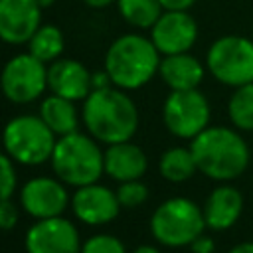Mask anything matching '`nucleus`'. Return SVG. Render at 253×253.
Listing matches in <instances>:
<instances>
[{
    "label": "nucleus",
    "instance_id": "f257e3e1",
    "mask_svg": "<svg viewBox=\"0 0 253 253\" xmlns=\"http://www.w3.org/2000/svg\"><path fill=\"white\" fill-rule=\"evenodd\" d=\"M81 119L87 132L107 144L130 140L138 128V109L125 89H93L83 99Z\"/></svg>",
    "mask_w": 253,
    "mask_h": 253
},
{
    "label": "nucleus",
    "instance_id": "f03ea898",
    "mask_svg": "<svg viewBox=\"0 0 253 253\" xmlns=\"http://www.w3.org/2000/svg\"><path fill=\"white\" fill-rule=\"evenodd\" d=\"M190 150L196 158L198 172L215 182L239 178L251 160L249 146L241 130L229 126H208L192 138Z\"/></svg>",
    "mask_w": 253,
    "mask_h": 253
},
{
    "label": "nucleus",
    "instance_id": "7ed1b4c3",
    "mask_svg": "<svg viewBox=\"0 0 253 253\" xmlns=\"http://www.w3.org/2000/svg\"><path fill=\"white\" fill-rule=\"evenodd\" d=\"M160 51L150 38L142 34L119 36L105 53V71L115 87L134 91L144 87L160 67Z\"/></svg>",
    "mask_w": 253,
    "mask_h": 253
},
{
    "label": "nucleus",
    "instance_id": "20e7f679",
    "mask_svg": "<svg viewBox=\"0 0 253 253\" xmlns=\"http://www.w3.org/2000/svg\"><path fill=\"white\" fill-rule=\"evenodd\" d=\"M49 162L53 174L73 188L95 184L105 172V152L91 134L79 130L57 138Z\"/></svg>",
    "mask_w": 253,
    "mask_h": 253
},
{
    "label": "nucleus",
    "instance_id": "39448f33",
    "mask_svg": "<svg viewBox=\"0 0 253 253\" xmlns=\"http://www.w3.org/2000/svg\"><path fill=\"white\" fill-rule=\"evenodd\" d=\"M206 229L202 208L184 196L164 200L150 217V233L164 247H186Z\"/></svg>",
    "mask_w": 253,
    "mask_h": 253
},
{
    "label": "nucleus",
    "instance_id": "423d86ee",
    "mask_svg": "<svg viewBox=\"0 0 253 253\" xmlns=\"http://www.w3.org/2000/svg\"><path fill=\"white\" fill-rule=\"evenodd\" d=\"M57 134L38 115H18L2 130L4 152L18 164L40 166L51 158Z\"/></svg>",
    "mask_w": 253,
    "mask_h": 253
},
{
    "label": "nucleus",
    "instance_id": "0eeeda50",
    "mask_svg": "<svg viewBox=\"0 0 253 253\" xmlns=\"http://www.w3.org/2000/svg\"><path fill=\"white\" fill-rule=\"evenodd\" d=\"M206 69L227 87H239L253 81V40L245 36H221L206 53Z\"/></svg>",
    "mask_w": 253,
    "mask_h": 253
},
{
    "label": "nucleus",
    "instance_id": "6e6552de",
    "mask_svg": "<svg viewBox=\"0 0 253 253\" xmlns=\"http://www.w3.org/2000/svg\"><path fill=\"white\" fill-rule=\"evenodd\" d=\"M45 89L47 63L40 61L30 51L18 53L4 63L0 71V91L8 101L16 105H28L40 99Z\"/></svg>",
    "mask_w": 253,
    "mask_h": 253
},
{
    "label": "nucleus",
    "instance_id": "1a4fd4ad",
    "mask_svg": "<svg viewBox=\"0 0 253 253\" xmlns=\"http://www.w3.org/2000/svg\"><path fill=\"white\" fill-rule=\"evenodd\" d=\"M211 109L200 89L170 91L162 105V121L168 132L178 138L192 140L210 126Z\"/></svg>",
    "mask_w": 253,
    "mask_h": 253
},
{
    "label": "nucleus",
    "instance_id": "9d476101",
    "mask_svg": "<svg viewBox=\"0 0 253 253\" xmlns=\"http://www.w3.org/2000/svg\"><path fill=\"white\" fill-rule=\"evenodd\" d=\"M24 247L26 253H79V231L61 215L36 219L26 231Z\"/></svg>",
    "mask_w": 253,
    "mask_h": 253
},
{
    "label": "nucleus",
    "instance_id": "9b49d317",
    "mask_svg": "<svg viewBox=\"0 0 253 253\" xmlns=\"http://www.w3.org/2000/svg\"><path fill=\"white\" fill-rule=\"evenodd\" d=\"M150 40L160 55L184 53L198 40V24L188 10H164L150 28Z\"/></svg>",
    "mask_w": 253,
    "mask_h": 253
},
{
    "label": "nucleus",
    "instance_id": "f8f14e48",
    "mask_svg": "<svg viewBox=\"0 0 253 253\" xmlns=\"http://www.w3.org/2000/svg\"><path fill=\"white\" fill-rule=\"evenodd\" d=\"M67 204H69V194L59 178L38 176L28 180L20 190V206L34 219L61 215Z\"/></svg>",
    "mask_w": 253,
    "mask_h": 253
},
{
    "label": "nucleus",
    "instance_id": "ddd939ff",
    "mask_svg": "<svg viewBox=\"0 0 253 253\" xmlns=\"http://www.w3.org/2000/svg\"><path fill=\"white\" fill-rule=\"evenodd\" d=\"M42 6L36 0H0V40L22 45L42 26Z\"/></svg>",
    "mask_w": 253,
    "mask_h": 253
},
{
    "label": "nucleus",
    "instance_id": "4468645a",
    "mask_svg": "<svg viewBox=\"0 0 253 253\" xmlns=\"http://www.w3.org/2000/svg\"><path fill=\"white\" fill-rule=\"evenodd\" d=\"M71 210L79 221L87 225H103L119 215L121 204L117 192L95 182L75 190L71 196Z\"/></svg>",
    "mask_w": 253,
    "mask_h": 253
},
{
    "label": "nucleus",
    "instance_id": "2eb2a0df",
    "mask_svg": "<svg viewBox=\"0 0 253 253\" xmlns=\"http://www.w3.org/2000/svg\"><path fill=\"white\" fill-rule=\"evenodd\" d=\"M91 75L81 61L59 57L47 65V89L69 101H83L93 91Z\"/></svg>",
    "mask_w": 253,
    "mask_h": 253
},
{
    "label": "nucleus",
    "instance_id": "dca6fc26",
    "mask_svg": "<svg viewBox=\"0 0 253 253\" xmlns=\"http://www.w3.org/2000/svg\"><path fill=\"white\" fill-rule=\"evenodd\" d=\"M202 211L208 229L225 231L233 227L243 213V194L229 184H221L208 194Z\"/></svg>",
    "mask_w": 253,
    "mask_h": 253
},
{
    "label": "nucleus",
    "instance_id": "f3484780",
    "mask_svg": "<svg viewBox=\"0 0 253 253\" xmlns=\"http://www.w3.org/2000/svg\"><path fill=\"white\" fill-rule=\"evenodd\" d=\"M206 71H208L206 65L190 51L162 55L160 67H158V75L170 87V91L198 89L200 83L204 81Z\"/></svg>",
    "mask_w": 253,
    "mask_h": 253
},
{
    "label": "nucleus",
    "instance_id": "a211bd4d",
    "mask_svg": "<svg viewBox=\"0 0 253 253\" xmlns=\"http://www.w3.org/2000/svg\"><path fill=\"white\" fill-rule=\"evenodd\" d=\"M148 168V158L144 150L130 140L109 144L105 150V174L117 182L140 180Z\"/></svg>",
    "mask_w": 253,
    "mask_h": 253
},
{
    "label": "nucleus",
    "instance_id": "6ab92c4d",
    "mask_svg": "<svg viewBox=\"0 0 253 253\" xmlns=\"http://www.w3.org/2000/svg\"><path fill=\"white\" fill-rule=\"evenodd\" d=\"M40 117L43 119V123L57 134H69L77 130L79 125V115L75 109V101H69L65 97L59 95H47L42 105H40Z\"/></svg>",
    "mask_w": 253,
    "mask_h": 253
},
{
    "label": "nucleus",
    "instance_id": "aec40b11",
    "mask_svg": "<svg viewBox=\"0 0 253 253\" xmlns=\"http://www.w3.org/2000/svg\"><path fill=\"white\" fill-rule=\"evenodd\" d=\"M158 170L164 180L180 184V182L190 180L198 172V164H196V158H194L190 146L188 148L172 146L162 152V156L158 160Z\"/></svg>",
    "mask_w": 253,
    "mask_h": 253
},
{
    "label": "nucleus",
    "instance_id": "412c9836",
    "mask_svg": "<svg viewBox=\"0 0 253 253\" xmlns=\"http://www.w3.org/2000/svg\"><path fill=\"white\" fill-rule=\"evenodd\" d=\"M63 47H65L63 32L53 24H42L32 36V40L28 42V51L43 63H51L59 59L63 53Z\"/></svg>",
    "mask_w": 253,
    "mask_h": 253
},
{
    "label": "nucleus",
    "instance_id": "4be33fe9",
    "mask_svg": "<svg viewBox=\"0 0 253 253\" xmlns=\"http://www.w3.org/2000/svg\"><path fill=\"white\" fill-rule=\"evenodd\" d=\"M115 4L121 18L136 30H150L164 12L158 0H117Z\"/></svg>",
    "mask_w": 253,
    "mask_h": 253
},
{
    "label": "nucleus",
    "instance_id": "5701e85b",
    "mask_svg": "<svg viewBox=\"0 0 253 253\" xmlns=\"http://www.w3.org/2000/svg\"><path fill=\"white\" fill-rule=\"evenodd\" d=\"M231 125L241 132H253V81L233 89L227 101Z\"/></svg>",
    "mask_w": 253,
    "mask_h": 253
},
{
    "label": "nucleus",
    "instance_id": "b1692460",
    "mask_svg": "<svg viewBox=\"0 0 253 253\" xmlns=\"http://www.w3.org/2000/svg\"><path fill=\"white\" fill-rule=\"evenodd\" d=\"M117 198L121 208H136L148 200V188L140 180L121 182V186L117 188Z\"/></svg>",
    "mask_w": 253,
    "mask_h": 253
},
{
    "label": "nucleus",
    "instance_id": "393cba45",
    "mask_svg": "<svg viewBox=\"0 0 253 253\" xmlns=\"http://www.w3.org/2000/svg\"><path fill=\"white\" fill-rule=\"evenodd\" d=\"M79 253H126V249L119 237L109 235V233H99V235L89 237L81 245Z\"/></svg>",
    "mask_w": 253,
    "mask_h": 253
},
{
    "label": "nucleus",
    "instance_id": "a878e982",
    "mask_svg": "<svg viewBox=\"0 0 253 253\" xmlns=\"http://www.w3.org/2000/svg\"><path fill=\"white\" fill-rule=\"evenodd\" d=\"M16 184H18V176H16L14 160L6 152H0V200L12 198V194L16 192Z\"/></svg>",
    "mask_w": 253,
    "mask_h": 253
},
{
    "label": "nucleus",
    "instance_id": "bb28decb",
    "mask_svg": "<svg viewBox=\"0 0 253 253\" xmlns=\"http://www.w3.org/2000/svg\"><path fill=\"white\" fill-rule=\"evenodd\" d=\"M16 223H18V208H16V204L10 198L0 200V229L8 231V229L16 227Z\"/></svg>",
    "mask_w": 253,
    "mask_h": 253
},
{
    "label": "nucleus",
    "instance_id": "cd10ccee",
    "mask_svg": "<svg viewBox=\"0 0 253 253\" xmlns=\"http://www.w3.org/2000/svg\"><path fill=\"white\" fill-rule=\"evenodd\" d=\"M190 249H192V253H213L215 251V241L210 237V235H198L190 245H188Z\"/></svg>",
    "mask_w": 253,
    "mask_h": 253
},
{
    "label": "nucleus",
    "instance_id": "c85d7f7f",
    "mask_svg": "<svg viewBox=\"0 0 253 253\" xmlns=\"http://www.w3.org/2000/svg\"><path fill=\"white\" fill-rule=\"evenodd\" d=\"M164 10H190L196 0H158Z\"/></svg>",
    "mask_w": 253,
    "mask_h": 253
},
{
    "label": "nucleus",
    "instance_id": "c756f323",
    "mask_svg": "<svg viewBox=\"0 0 253 253\" xmlns=\"http://www.w3.org/2000/svg\"><path fill=\"white\" fill-rule=\"evenodd\" d=\"M91 83H93V89H105V87H111L113 81L109 77V73L103 69V71H95L91 75Z\"/></svg>",
    "mask_w": 253,
    "mask_h": 253
},
{
    "label": "nucleus",
    "instance_id": "7c9ffc66",
    "mask_svg": "<svg viewBox=\"0 0 253 253\" xmlns=\"http://www.w3.org/2000/svg\"><path fill=\"white\" fill-rule=\"evenodd\" d=\"M227 253H253V241H241V243L233 245Z\"/></svg>",
    "mask_w": 253,
    "mask_h": 253
},
{
    "label": "nucleus",
    "instance_id": "2f4dec72",
    "mask_svg": "<svg viewBox=\"0 0 253 253\" xmlns=\"http://www.w3.org/2000/svg\"><path fill=\"white\" fill-rule=\"evenodd\" d=\"M89 8H95V10H103V8H107V6H111L113 2H117V0H83Z\"/></svg>",
    "mask_w": 253,
    "mask_h": 253
},
{
    "label": "nucleus",
    "instance_id": "473e14b6",
    "mask_svg": "<svg viewBox=\"0 0 253 253\" xmlns=\"http://www.w3.org/2000/svg\"><path fill=\"white\" fill-rule=\"evenodd\" d=\"M132 253H160V249L154 245H138Z\"/></svg>",
    "mask_w": 253,
    "mask_h": 253
},
{
    "label": "nucleus",
    "instance_id": "72a5a7b5",
    "mask_svg": "<svg viewBox=\"0 0 253 253\" xmlns=\"http://www.w3.org/2000/svg\"><path fill=\"white\" fill-rule=\"evenodd\" d=\"M36 2H38V4L42 6V8H49V6H51V4L55 2V0H36Z\"/></svg>",
    "mask_w": 253,
    "mask_h": 253
}]
</instances>
